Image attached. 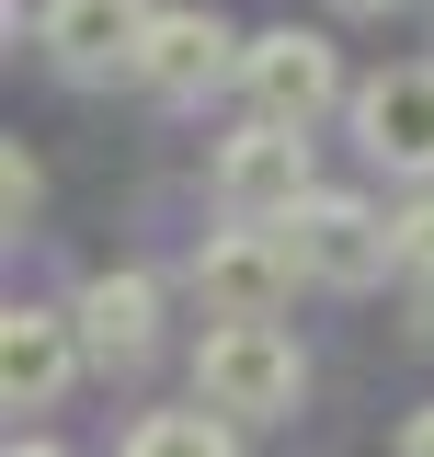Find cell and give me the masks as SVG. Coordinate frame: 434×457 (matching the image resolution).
<instances>
[{
  "label": "cell",
  "mask_w": 434,
  "mask_h": 457,
  "mask_svg": "<svg viewBox=\"0 0 434 457\" xmlns=\"http://www.w3.org/2000/svg\"><path fill=\"white\" fill-rule=\"evenodd\" d=\"M355 149L388 183H434V69H388L355 92Z\"/></svg>",
  "instance_id": "ba28073f"
},
{
  "label": "cell",
  "mask_w": 434,
  "mask_h": 457,
  "mask_svg": "<svg viewBox=\"0 0 434 457\" xmlns=\"http://www.w3.org/2000/svg\"><path fill=\"white\" fill-rule=\"evenodd\" d=\"M400 218V275L434 286V183H412V206H388Z\"/></svg>",
  "instance_id": "7c38bea8"
},
{
  "label": "cell",
  "mask_w": 434,
  "mask_h": 457,
  "mask_svg": "<svg viewBox=\"0 0 434 457\" xmlns=\"http://www.w3.org/2000/svg\"><path fill=\"white\" fill-rule=\"evenodd\" d=\"M206 195L217 218H252V228H286L321 183H309V126H286V114H240V137H217L206 161Z\"/></svg>",
  "instance_id": "7a4b0ae2"
},
{
  "label": "cell",
  "mask_w": 434,
  "mask_h": 457,
  "mask_svg": "<svg viewBox=\"0 0 434 457\" xmlns=\"http://www.w3.org/2000/svg\"><path fill=\"white\" fill-rule=\"evenodd\" d=\"M240 46L217 12H149V46H138V92L149 104H206L217 80H240Z\"/></svg>",
  "instance_id": "52a82bcc"
},
{
  "label": "cell",
  "mask_w": 434,
  "mask_h": 457,
  "mask_svg": "<svg viewBox=\"0 0 434 457\" xmlns=\"http://www.w3.org/2000/svg\"><path fill=\"white\" fill-rule=\"evenodd\" d=\"M240 104L252 114H286V126H321L331 104H355L343 92V57H331V35H309V23H274V35H252L240 46Z\"/></svg>",
  "instance_id": "5b68a950"
},
{
  "label": "cell",
  "mask_w": 434,
  "mask_h": 457,
  "mask_svg": "<svg viewBox=\"0 0 434 457\" xmlns=\"http://www.w3.org/2000/svg\"><path fill=\"white\" fill-rule=\"evenodd\" d=\"M286 252H297V275L331 286V297H366L378 275H400V218L366 206V195H309L297 218H286Z\"/></svg>",
  "instance_id": "3957f363"
},
{
  "label": "cell",
  "mask_w": 434,
  "mask_h": 457,
  "mask_svg": "<svg viewBox=\"0 0 434 457\" xmlns=\"http://www.w3.org/2000/svg\"><path fill=\"white\" fill-rule=\"evenodd\" d=\"M388 457H434V400L412 411V423H400V446H388Z\"/></svg>",
  "instance_id": "5bb4252c"
},
{
  "label": "cell",
  "mask_w": 434,
  "mask_h": 457,
  "mask_svg": "<svg viewBox=\"0 0 434 457\" xmlns=\"http://www.w3.org/2000/svg\"><path fill=\"white\" fill-rule=\"evenodd\" d=\"M80 343H92V366H149L161 354V275H138V263L92 275L80 286Z\"/></svg>",
  "instance_id": "30bf717a"
},
{
  "label": "cell",
  "mask_w": 434,
  "mask_h": 457,
  "mask_svg": "<svg viewBox=\"0 0 434 457\" xmlns=\"http://www.w3.org/2000/svg\"><path fill=\"white\" fill-rule=\"evenodd\" d=\"M35 46H46L57 80H138L149 0H46L35 12Z\"/></svg>",
  "instance_id": "8992f818"
},
{
  "label": "cell",
  "mask_w": 434,
  "mask_h": 457,
  "mask_svg": "<svg viewBox=\"0 0 434 457\" xmlns=\"http://www.w3.org/2000/svg\"><path fill=\"white\" fill-rule=\"evenodd\" d=\"M183 297H195L206 320H286V297H297V252H286V228L229 218L217 240H195Z\"/></svg>",
  "instance_id": "277c9868"
},
{
  "label": "cell",
  "mask_w": 434,
  "mask_h": 457,
  "mask_svg": "<svg viewBox=\"0 0 434 457\" xmlns=\"http://www.w3.org/2000/svg\"><path fill=\"white\" fill-rule=\"evenodd\" d=\"M0 206H12V228L35 218V206H46V171L23 161V149H12V161H0Z\"/></svg>",
  "instance_id": "4fadbf2b"
},
{
  "label": "cell",
  "mask_w": 434,
  "mask_h": 457,
  "mask_svg": "<svg viewBox=\"0 0 434 457\" xmlns=\"http://www.w3.org/2000/svg\"><path fill=\"white\" fill-rule=\"evenodd\" d=\"M80 366H92L80 309H12V320H0V400H12V411H57Z\"/></svg>",
  "instance_id": "9c48e42d"
},
{
  "label": "cell",
  "mask_w": 434,
  "mask_h": 457,
  "mask_svg": "<svg viewBox=\"0 0 434 457\" xmlns=\"http://www.w3.org/2000/svg\"><path fill=\"white\" fill-rule=\"evenodd\" d=\"M195 400L229 411V423H297L309 354L274 332V320H206V343H195Z\"/></svg>",
  "instance_id": "6da1fadb"
},
{
  "label": "cell",
  "mask_w": 434,
  "mask_h": 457,
  "mask_svg": "<svg viewBox=\"0 0 434 457\" xmlns=\"http://www.w3.org/2000/svg\"><path fill=\"white\" fill-rule=\"evenodd\" d=\"M12 457H69V446H46V435H23V446H12Z\"/></svg>",
  "instance_id": "2e32d148"
},
{
  "label": "cell",
  "mask_w": 434,
  "mask_h": 457,
  "mask_svg": "<svg viewBox=\"0 0 434 457\" xmlns=\"http://www.w3.org/2000/svg\"><path fill=\"white\" fill-rule=\"evenodd\" d=\"M331 12H355V23H378V12H400V0H331Z\"/></svg>",
  "instance_id": "9a60e30c"
},
{
  "label": "cell",
  "mask_w": 434,
  "mask_h": 457,
  "mask_svg": "<svg viewBox=\"0 0 434 457\" xmlns=\"http://www.w3.org/2000/svg\"><path fill=\"white\" fill-rule=\"evenodd\" d=\"M126 457H240V446H229V411L195 400V411H138L126 423Z\"/></svg>",
  "instance_id": "8fae6325"
}]
</instances>
